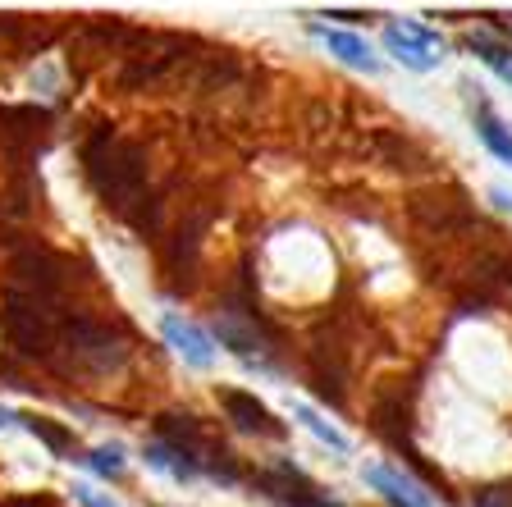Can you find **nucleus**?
I'll list each match as a JSON object with an SVG mask.
<instances>
[{"label":"nucleus","mask_w":512,"mask_h":507,"mask_svg":"<svg viewBox=\"0 0 512 507\" xmlns=\"http://www.w3.org/2000/svg\"><path fill=\"white\" fill-rule=\"evenodd\" d=\"M307 32H311V37H320V42H325V51L339 55V60L348 64V69H362V74H380V60H375L371 46H366L362 37H357V32L325 28V23H316V19L307 23Z\"/></svg>","instance_id":"10"},{"label":"nucleus","mask_w":512,"mask_h":507,"mask_svg":"<svg viewBox=\"0 0 512 507\" xmlns=\"http://www.w3.org/2000/svg\"><path fill=\"white\" fill-rule=\"evenodd\" d=\"M74 498H78V503H83V507H110L106 498H96V494H92V489H87V485H74Z\"/></svg>","instance_id":"23"},{"label":"nucleus","mask_w":512,"mask_h":507,"mask_svg":"<svg viewBox=\"0 0 512 507\" xmlns=\"http://www.w3.org/2000/svg\"><path fill=\"white\" fill-rule=\"evenodd\" d=\"M160 329H165V338H170V348H179L183 352V361L188 366H197V370H206L215 361V348H211V338L202 334V329H192L188 320H179L170 311V316L160 320Z\"/></svg>","instance_id":"12"},{"label":"nucleus","mask_w":512,"mask_h":507,"mask_svg":"<svg viewBox=\"0 0 512 507\" xmlns=\"http://www.w3.org/2000/svg\"><path fill=\"white\" fill-rule=\"evenodd\" d=\"M288 507H339V503H325V498H316L307 489V494H288Z\"/></svg>","instance_id":"22"},{"label":"nucleus","mask_w":512,"mask_h":507,"mask_svg":"<svg viewBox=\"0 0 512 507\" xmlns=\"http://www.w3.org/2000/svg\"><path fill=\"white\" fill-rule=\"evenodd\" d=\"M325 19H339V23H371V14H366V10H339V5H334V10H325Z\"/></svg>","instance_id":"21"},{"label":"nucleus","mask_w":512,"mask_h":507,"mask_svg":"<svg viewBox=\"0 0 512 507\" xmlns=\"http://www.w3.org/2000/svg\"><path fill=\"white\" fill-rule=\"evenodd\" d=\"M5 288L55 307V297H60V288H64L60 261H55L51 252H42V247H23V252H14L10 270H5Z\"/></svg>","instance_id":"5"},{"label":"nucleus","mask_w":512,"mask_h":507,"mask_svg":"<svg viewBox=\"0 0 512 507\" xmlns=\"http://www.w3.org/2000/svg\"><path fill=\"white\" fill-rule=\"evenodd\" d=\"M366 485L380 489L389 507H430V494H426V489L412 485V480L398 476V471H389V466H371V471H366Z\"/></svg>","instance_id":"13"},{"label":"nucleus","mask_w":512,"mask_h":507,"mask_svg":"<svg viewBox=\"0 0 512 507\" xmlns=\"http://www.w3.org/2000/svg\"><path fill=\"white\" fill-rule=\"evenodd\" d=\"M87 466H92L96 476L119 480L128 462H124V448H119V444H106V448H92V453H87Z\"/></svg>","instance_id":"19"},{"label":"nucleus","mask_w":512,"mask_h":507,"mask_svg":"<svg viewBox=\"0 0 512 507\" xmlns=\"http://www.w3.org/2000/svg\"><path fill=\"white\" fill-rule=\"evenodd\" d=\"M384 51L394 55L403 69H412V74H430L444 60V37L416 19H394L384 23Z\"/></svg>","instance_id":"4"},{"label":"nucleus","mask_w":512,"mask_h":507,"mask_svg":"<svg viewBox=\"0 0 512 507\" xmlns=\"http://www.w3.org/2000/svg\"><path fill=\"white\" fill-rule=\"evenodd\" d=\"M462 92L471 96V119H476V133H480V142L494 151V156L503 160V165H512V133L503 128V119L490 110V101L485 96H476L480 87H471V83H462Z\"/></svg>","instance_id":"11"},{"label":"nucleus","mask_w":512,"mask_h":507,"mask_svg":"<svg viewBox=\"0 0 512 507\" xmlns=\"http://www.w3.org/2000/svg\"><path fill=\"white\" fill-rule=\"evenodd\" d=\"M23 425H28L37 439H42L51 453H60V457H69L74 453V434L64 430V425H55V421H42V416H23Z\"/></svg>","instance_id":"16"},{"label":"nucleus","mask_w":512,"mask_h":507,"mask_svg":"<svg viewBox=\"0 0 512 507\" xmlns=\"http://www.w3.org/2000/svg\"><path fill=\"white\" fill-rule=\"evenodd\" d=\"M156 434L165 439V448H174V453L192 457V462L202 466L206 434H202V421H197L192 412H165V416H156Z\"/></svg>","instance_id":"9"},{"label":"nucleus","mask_w":512,"mask_h":507,"mask_svg":"<svg viewBox=\"0 0 512 507\" xmlns=\"http://www.w3.org/2000/svg\"><path fill=\"white\" fill-rule=\"evenodd\" d=\"M78 156H83V174L101 197V206H110L115 215H133V206L147 192V151L115 128L96 124L83 138Z\"/></svg>","instance_id":"1"},{"label":"nucleus","mask_w":512,"mask_h":507,"mask_svg":"<svg viewBox=\"0 0 512 507\" xmlns=\"http://www.w3.org/2000/svg\"><path fill=\"white\" fill-rule=\"evenodd\" d=\"M462 46H467L480 64H490L503 83H512V46L508 42H499V37H490V32H467Z\"/></svg>","instance_id":"14"},{"label":"nucleus","mask_w":512,"mask_h":507,"mask_svg":"<svg viewBox=\"0 0 512 507\" xmlns=\"http://www.w3.org/2000/svg\"><path fill=\"white\" fill-rule=\"evenodd\" d=\"M490 197H494V206H499V211H512V197H508V192H503V188H494Z\"/></svg>","instance_id":"24"},{"label":"nucleus","mask_w":512,"mask_h":507,"mask_svg":"<svg viewBox=\"0 0 512 507\" xmlns=\"http://www.w3.org/2000/svg\"><path fill=\"white\" fill-rule=\"evenodd\" d=\"M0 334L28 361H51L55 348H60V320H55L51 302L10 293V288L0 293Z\"/></svg>","instance_id":"2"},{"label":"nucleus","mask_w":512,"mask_h":507,"mask_svg":"<svg viewBox=\"0 0 512 507\" xmlns=\"http://www.w3.org/2000/svg\"><path fill=\"white\" fill-rule=\"evenodd\" d=\"M147 462L156 466V471H170L174 480H192L202 466L192 462V457H183V453H174V448H147Z\"/></svg>","instance_id":"17"},{"label":"nucleus","mask_w":512,"mask_h":507,"mask_svg":"<svg viewBox=\"0 0 512 507\" xmlns=\"http://www.w3.org/2000/svg\"><path fill=\"white\" fill-rule=\"evenodd\" d=\"M60 348L78 361L83 370H96V375H106V370H119L128 357L124 338L110 334V325L92 316H69L60 320Z\"/></svg>","instance_id":"3"},{"label":"nucleus","mask_w":512,"mask_h":507,"mask_svg":"<svg viewBox=\"0 0 512 507\" xmlns=\"http://www.w3.org/2000/svg\"><path fill=\"white\" fill-rule=\"evenodd\" d=\"M202 233L206 220H188L174 229V238L165 243V275H170V288L183 293L192 284V270H197V252H202Z\"/></svg>","instance_id":"7"},{"label":"nucleus","mask_w":512,"mask_h":507,"mask_svg":"<svg viewBox=\"0 0 512 507\" xmlns=\"http://www.w3.org/2000/svg\"><path fill=\"white\" fill-rule=\"evenodd\" d=\"M412 220L430 233H453L462 224H471V206L462 201V192H444V197H416Z\"/></svg>","instance_id":"8"},{"label":"nucleus","mask_w":512,"mask_h":507,"mask_svg":"<svg viewBox=\"0 0 512 507\" xmlns=\"http://www.w3.org/2000/svg\"><path fill=\"white\" fill-rule=\"evenodd\" d=\"M220 407H224V416H229V421H234L243 434H261V439H284V434H288V425L279 421V416L270 412L256 393H247V389H220Z\"/></svg>","instance_id":"6"},{"label":"nucleus","mask_w":512,"mask_h":507,"mask_svg":"<svg viewBox=\"0 0 512 507\" xmlns=\"http://www.w3.org/2000/svg\"><path fill=\"white\" fill-rule=\"evenodd\" d=\"M293 416H298V421H302V425H307V430H311V434H316L320 444H330V448H339V453H348V439H343V434H339V430H334V425H330V421H320V416H316V412H311V407H302V402H298V407H293Z\"/></svg>","instance_id":"18"},{"label":"nucleus","mask_w":512,"mask_h":507,"mask_svg":"<svg viewBox=\"0 0 512 507\" xmlns=\"http://www.w3.org/2000/svg\"><path fill=\"white\" fill-rule=\"evenodd\" d=\"M14 421H23V416H14V412H10V407H0V430H10V425H14Z\"/></svg>","instance_id":"25"},{"label":"nucleus","mask_w":512,"mask_h":507,"mask_svg":"<svg viewBox=\"0 0 512 507\" xmlns=\"http://www.w3.org/2000/svg\"><path fill=\"white\" fill-rule=\"evenodd\" d=\"M215 338H220L224 348H234L243 361H252L256 352L266 348V334H252V329H238L229 316H215Z\"/></svg>","instance_id":"15"},{"label":"nucleus","mask_w":512,"mask_h":507,"mask_svg":"<svg viewBox=\"0 0 512 507\" xmlns=\"http://www.w3.org/2000/svg\"><path fill=\"white\" fill-rule=\"evenodd\" d=\"M471 507H512V480H499V485L480 489V494L471 498Z\"/></svg>","instance_id":"20"}]
</instances>
